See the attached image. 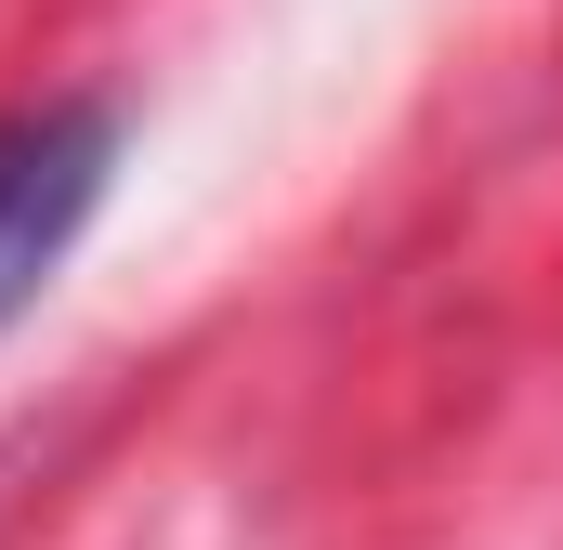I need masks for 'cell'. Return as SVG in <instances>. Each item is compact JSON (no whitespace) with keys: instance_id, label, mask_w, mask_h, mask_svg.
I'll return each instance as SVG.
<instances>
[{"instance_id":"6da1fadb","label":"cell","mask_w":563,"mask_h":550,"mask_svg":"<svg viewBox=\"0 0 563 550\" xmlns=\"http://www.w3.org/2000/svg\"><path fill=\"white\" fill-rule=\"evenodd\" d=\"M106 170H119V106L106 92L0 106V328L66 275L79 223L106 210Z\"/></svg>"}]
</instances>
